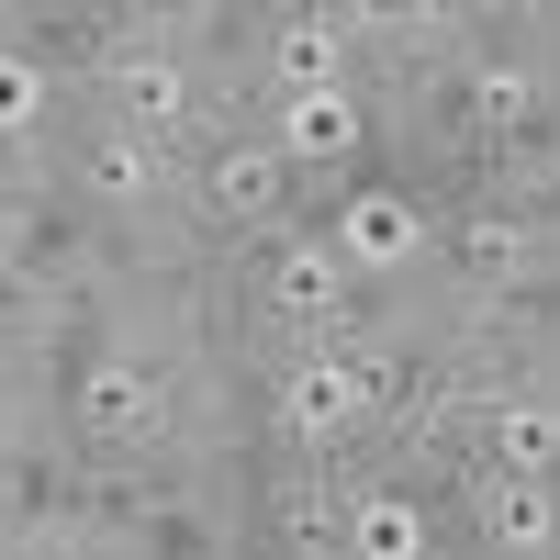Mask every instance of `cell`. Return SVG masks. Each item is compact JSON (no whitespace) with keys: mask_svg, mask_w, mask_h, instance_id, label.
I'll use <instances>...</instances> for the list:
<instances>
[{"mask_svg":"<svg viewBox=\"0 0 560 560\" xmlns=\"http://www.w3.org/2000/svg\"><path fill=\"white\" fill-rule=\"evenodd\" d=\"M179 359L191 348H158L135 325H113L57 382V427L79 438V459H168L179 448Z\"/></svg>","mask_w":560,"mask_h":560,"instance_id":"6da1fadb","label":"cell"},{"mask_svg":"<svg viewBox=\"0 0 560 560\" xmlns=\"http://www.w3.org/2000/svg\"><path fill=\"white\" fill-rule=\"evenodd\" d=\"M236 314H247L258 348H337L370 325V292L348 280V258L314 224H280V236L236 247Z\"/></svg>","mask_w":560,"mask_h":560,"instance_id":"7a4b0ae2","label":"cell"},{"mask_svg":"<svg viewBox=\"0 0 560 560\" xmlns=\"http://www.w3.org/2000/svg\"><path fill=\"white\" fill-rule=\"evenodd\" d=\"M57 191L90 224H113V236H147V224L191 213V158L158 147V135H135V124H113V113H79L68 147H57Z\"/></svg>","mask_w":560,"mask_h":560,"instance_id":"3957f363","label":"cell"},{"mask_svg":"<svg viewBox=\"0 0 560 560\" xmlns=\"http://www.w3.org/2000/svg\"><path fill=\"white\" fill-rule=\"evenodd\" d=\"M314 236L348 258L359 292H415L448 258V213L415 191V179H337V202L314 213Z\"/></svg>","mask_w":560,"mask_h":560,"instance_id":"277c9868","label":"cell"},{"mask_svg":"<svg viewBox=\"0 0 560 560\" xmlns=\"http://www.w3.org/2000/svg\"><path fill=\"white\" fill-rule=\"evenodd\" d=\"M370 382L348 337L337 348H258V448H292V459H337L348 438H370Z\"/></svg>","mask_w":560,"mask_h":560,"instance_id":"5b68a950","label":"cell"},{"mask_svg":"<svg viewBox=\"0 0 560 560\" xmlns=\"http://www.w3.org/2000/svg\"><path fill=\"white\" fill-rule=\"evenodd\" d=\"M292 191H303V168L280 158L258 124L213 135V147L191 158V224H202V236H224V247L280 236V224H292Z\"/></svg>","mask_w":560,"mask_h":560,"instance_id":"8992f818","label":"cell"},{"mask_svg":"<svg viewBox=\"0 0 560 560\" xmlns=\"http://www.w3.org/2000/svg\"><path fill=\"white\" fill-rule=\"evenodd\" d=\"M448 292H527V280H549L560 269V224L549 213H527V202H459L448 213Z\"/></svg>","mask_w":560,"mask_h":560,"instance_id":"52a82bcc","label":"cell"},{"mask_svg":"<svg viewBox=\"0 0 560 560\" xmlns=\"http://www.w3.org/2000/svg\"><path fill=\"white\" fill-rule=\"evenodd\" d=\"M493 404H504V382L427 370V393L393 415V459H404V471H459V482H482V471H493Z\"/></svg>","mask_w":560,"mask_h":560,"instance_id":"ba28073f","label":"cell"},{"mask_svg":"<svg viewBox=\"0 0 560 560\" xmlns=\"http://www.w3.org/2000/svg\"><path fill=\"white\" fill-rule=\"evenodd\" d=\"M258 135L280 158H292L303 179H348L370 158V135H382V90L370 79H337V90H292V102H269Z\"/></svg>","mask_w":560,"mask_h":560,"instance_id":"9c48e42d","label":"cell"},{"mask_svg":"<svg viewBox=\"0 0 560 560\" xmlns=\"http://www.w3.org/2000/svg\"><path fill=\"white\" fill-rule=\"evenodd\" d=\"M471 560H560V482L549 471H482L459 482Z\"/></svg>","mask_w":560,"mask_h":560,"instance_id":"30bf717a","label":"cell"},{"mask_svg":"<svg viewBox=\"0 0 560 560\" xmlns=\"http://www.w3.org/2000/svg\"><path fill=\"white\" fill-rule=\"evenodd\" d=\"M337 560H438V516H427V493H415V482H370V471H348Z\"/></svg>","mask_w":560,"mask_h":560,"instance_id":"8fae6325","label":"cell"},{"mask_svg":"<svg viewBox=\"0 0 560 560\" xmlns=\"http://www.w3.org/2000/svg\"><path fill=\"white\" fill-rule=\"evenodd\" d=\"M12 560H102L90 538H45V549H12Z\"/></svg>","mask_w":560,"mask_h":560,"instance_id":"7c38bea8","label":"cell"}]
</instances>
